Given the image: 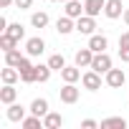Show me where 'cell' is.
Returning a JSON list of instances; mask_svg holds the SVG:
<instances>
[{
	"label": "cell",
	"instance_id": "1",
	"mask_svg": "<svg viewBox=\"0 0 129 129\" xmlns=\"http://www.w3.org/2000/svg\"><path fill=\"white\" fill-rule=\"evenodd\" d=\"M89 69H94L96 74H106L109 69H111V56L104 51V53H94V61H91V66Z\"/></svg>",
	"mask_w": 129,
	"mask_h": 129
},
{
	"label": "cell",
	"instance_id": "2",
	"mask_svg": "<svg viewBox=\"0 0 129 129\" xmlns=\"http://www.w3.org/2000/svg\"><path fill=\"white\" fill-rule=\"evenodd\" d=\"M81 84H84L86 91H99V89H101V74H96V71L91 69V71H86V74L81 76Z\"/></svg>",
	"mask_w": 129,
	"mask_h": 129
},
{
	"label": "cell",
	"instance_id": "3",
	"mask_svg": "<svg viewBox=\"0 0 129 129\" xmlns=\"http://www.w3.org/2000/svg\"><path fill=\"white\" fill-rule=\"evenodd\" d=\"M94 28H96L94 15H81V18H76V30H79L81 36H94Z\"/></svg>",
	"mask_w": 129,
	"mask_h": 129
},
{
	"label": "cell",
	"instance_id": "4",
	"mask_svg": "<svg viewBox=\"0 0 129 129\" xmlns=\"http://www.w3.org/2000/svg\"><path fill=\"white\" fill-rule=\"evenodd\" d=\"M124 81H126V74H124L121 69H109V71H106V86H111V89H121Z\"/></svg>",
	"mask_w": 129,
	"mask_h": 129
},
{
	"label": "cell",
	"instance_id": "5",
	"mask_svg": "<svg viewBox=\"0 0 129 129\" xmlns=\"http://www.w3.org/2000/svg\"><path fill=\"white\" fill-rule=\"evenodd\" d=\"M79 94H81V91H79L74 84H66V86L58 91V96H61L63 104H76V101H79Z\"/></svg>",
	"mask_w": 129,
	"mask_h": 129
},
{
	"label": "cell",
	"instance_id": "6",
	"mask_svg": "<svg viewBox=\"0 0 129 129\" xmlns=\"http://www.w3.org/2000/svg\"><path fill=\"white\" fill-rule=\"evenodd\" d=\"M91 61H94V51L86 46V48H81V51H76V56H74V63L79 69H86V66H91Z\"/></svg>",
	"mask_w": 129,
	"mask_h": 129
},
{
	"label": "cell",
	"instance_id": "7",
	"mask_svg": "<svg viewBox=\"0 0 129 129\" xmlns=\"http://www.w3.org/2000/svg\"><path fill=\"white\" fill-rule=\"evenodd\" d=\"M124 5H121V0H106V5H104V13H106V18H119V15H124Z\"/></svg>",
	"mask_w": 129,
	"mask_h": 129
},
{
	"label": "cell",
	"instance_id": "8",
	"mask_svg": "<svg viewBox=\"0 0 129 129\" xmlns=\"http://www.w3.org/2000/svg\"><path fill=\"white\" fill-rule=\"evenodd\" d=\"M43 51H46V41H43V38H28V43H25V53H28V56L36 58V56H41Z\"/></svg>",
	"mask_w": 129,
	"mask_h": 129
},
{
	"label": "cell",
	"instance_id": "9",
	"mask_svg": "<svg viewBox=\"0 0 129 129\" xmlns=\"http://www.w3.org/2000/svg\"><path fill=\"white\" fill-rule=\"evenodd\" d=\"M61 79L66 81V84H76V81L81 79V69L76 66V63H74V66H63V71H61Z\"/></svg>",
	"mask_w": 129,
	"mask_h": 129
},
{
	"label": "cell",
	"instance_id": "10",
	"mask_svg": "<svg viewBox=\"0 0 129 129\" xmlns=\"http://www.w3.org/2000/svg\"><path fill=\"white\" fill-rule=\"evenodd\" d=\"M106 46H109V41H106V36H89V48L94 51V53H104L106 51Z\"/></svg>",
	"mask_w": 129,
	"mask_h": 129
},
{
	"label": "cell",
	"instance_id": "11",
	"mask_svg": "<svg viewBox=\"0 0 129 129\" xmlns=\"http://www.w3.org/2000/svg\"><path fill=\"white\" fill-rule=\"evenodd\" d=\"M56 30H58L61 36H69L71 30H76V23H74V18H69V15L58 18V20H56Z\"/></svg>",
	"mask_w": 129,
	"mask_h": 129
},
{
	"label": "cell",
	"instance_id": "12",
	"mask_svg": "<svg viewBox=\"0 0 129 129\" xmlns=\"http://www.w3.org/2000/svg\"><path fill=\"white\" fill-rule=\"evenodd\" d=\"M104 5H106V0H86L84 3V10H86V15H99L101 10H104Z\"/></svg>",
	"mask_w": 129,
	"mask_h": 129
},
{
	"label": "cell",
	"instance_id": "13",
	"mask_svg": "<svg viewBox=\"0 0 129 129\" xmlns=\"http://www.w3.org/2000/svg\"><path fill=\"white\" fill-rule=\"evenodd\" d=\"M15 99H18V89H13V84H5L0 89V101L3 104H13Z\"/></svg>",
	"mask_w": 129,
	"mask_h": 129
},
{
	"label": "cell",
	"instance_id": "14",
	"mask_svg": "<svg viewBox=\"0 0 129 129\" xmlns=\"http://www.w3.org/2000/svg\"><path fill=\"white\" fill-rule=\"evenodd\" d=\"M0 79H3V84H15L20 79V71L15 66H5L3 71H0Z\"/></svg>",
	"mask_w": 129,
	"mask_h": 129
},
{
	"label": "cell",
	"instance_id": "15",
	"mask_svg": "<svg viewBox=\"0 0 129 129\" xmlns=\"http://www.w3.org/2000/svg\"><path fill=\"white\" fill-rule=\"evenodd\" d=\"M8 119H10V121H23V119H25V109H23L20 104H15V101L8 104Z\"/></svg>",
	"mask_w": 129,
	"mask_h": 129
},
{
	"label": "cell",
	"instance_id": "16",
	"mask_svg": "<svg viewBox=\"0 0 129 129\" xmlns=\"http://www.w3.org/2000/svg\"><path fill=\"white\" fill-rule=\"evenodd\" d=\"M61 124H63V116L56 114V111H48V114L43 116V126H46V129H58Z\"/></svg>",
	"mask_w": 129,
	"mask_h": 129
},
{
	"label": "cell",
	"instance_id": "17",
	"mask_svg": "<svg viewBox=\"0 0 129 129\" xmlns=\"http://www.w3.org/2000/svg\"><path fill=\"white\" fill-rule=\"evenodd\" d=\"M99 126H101V129H126V119H121V116H109V119H104Z\"/></svg>",
	"mask_w": 129,
	"mask_h": 129
},
{
	"label": "cell",
	"instance_id": "18",
	"mask_svg": "<svg viewBox=\"0 0 129 129\" xmlns=\"http://www.w3.org/2000/svg\"><path fill=\"white\" fill-rule=\"evenodd\" d=\"M30 114H36V116H46L48 114V101L46 99H33V104H30Z\"/></svg>",
	"mask_w": 129,
	"mask_h": 129
},
{
	"label": "cell",
	"instance_id": "19",
	"mask_svg": "<svg viewBox=\"0 0 129 129\" xmlns=\"http://www.w3.org/2000/svg\"><path fill=\"white\" fill-rule=\"evenodd\" d=\"M81 13H86V10H84V5L79 0H69L66 3V15L69 18H81Z\"/></svg>",
	"mask_w": 129,
	"mask_h": 129
},
{
	"label": "cell",
	"instance_id": "20",
	"mask_svg": "<svg viewBox=\"0 0 129 129\" xmlns=\"http://www.w3.org/2000/svg\"><path fill=\"white\" fill-rule=\"evenodd\" d=\"M23 58H25V56H20V51H18V48L5 51V66H15V69H18V63H20Z\"/></svg>",
	"mask_w": 129,
	"mask_h": 129
},
{
	"label": "cell",
	"instance_id": "21",
	"mask_svg": "<svg viewBox=\"0 0 129 129\" xmlns=\"http://www.w3.org/2000/svg\"><path fill=\"white\" fill-rule=\"evenodd\" d=\"M30 25L33 28H46L48 25V13H43V10L41 13H33L30 15Z\"/></svg>",
	"mask_w": 129,
	"mask_h": 129
},
{
	"label": "cell",
	"instance_id": "22",
	"mask_svg": "<svg viewBox=\"0 0 129 129\" xmlns=\"http://www.w3.org/2000/svg\"><path fill=\"white\" fill-rule=\"evenodd\" d=\"M0 48H3V53H5V51H13V48H18V41H15L13 36L3 33V36H0Z\"/></svg>",
	"mask_w": 129,
	"mask_h": 129
},
{
	"label": "cell",
	"instance_id": "23",
	"mask_svg": "<svg viewBox=\"0 0 129 129\" xmlns=\"http://www.w3.org/2000/svg\"><path fill=\"white\" fill-rule=\"evenodd\" d=\"M5 33H8V36H13L15 41H20V38L25 36V30H23V25H20V23H8Z\"/></svg>",
	"mask_w": 129,
	"mask_h": 129
},
{
	"label": "cell",
	"instance_id": "24",
	"mask_svg": "<svg viewBox=\"0 0 129 129\" xmlns=\"http://www.w3.org/2000/svg\"><path fill=\"white\" fill-rule=\"evenodd\" d=\"M20 81H23V84H36V81H38V71H36V66L20 71Z\"/></svg>",
	"mask_w": 129,
	"mask_h": 129
},
{
	"label": "cell",
	"instance_id": "25",
	"mask_svg": "<svg viewBox=\"0 0 129 129\" xmlns=\"http://www.w3.org/2000/svg\"><path fill=\"white\" fill-rule=\"evenodd\" d=\"M20 124H23V129H41V126H43L41 116H36V114H33V116H25Z\"/></svg>",
	"mask_w": 129,
	"mask_h": 129
},
{
	"label": "cell",
	"instance_id": "26",
	"mask_svg": "<svg viewBox=\"0 0 129 129\" xmlns=\"http://www.w3.org/2000/svg\"><path fill=\"white\" fill-rule=\"evenodd\" d=\"M48 66H51L53 71H63V66H66V61H63V56H61V53H53V56L48 58Z\"/></svg>",
	"mask_w": 129,
	"mask_h": 129
},
{
	"label": "cell",
	"instance_id": "27",
	"mask_svg": "<svg viewBox=\"0 0 129 129\" xmlns=\"http://www.w3.org/2000/svg\"><path fill=\"white\" fill-rule=\"evenodd\" d=\"M36 71H38V81H41V84H46V81L51 79V71H53V69L48 66V63H46V66H43V63H38Z\"/></svg>",
	"mask_w": 129,
	"mask_h": 129
},
{
	"label": "cell",
	"instance_id": "28",
	"mask_svg": "<svg viewBox=\"0 0 129 129\" xmlns=\"http://www.w3.org/2000/svg\"><path fill=\"white\" fill-rule=\"evenodd\" d=\"M119 48H129V30L119 36Z\"/></svg>",
	"mask_w": 129,
	"mask_h": 129
},
{
	"label": "cell",
	"instance_id": "29",
	"mask_svg": "<svg viewBox=\"0 0 129 129\" xmlns=\"http://www.w3.org/2000/svg\"><path fill=\"white\" fill-rule=\"evenodd\" d=\"M81 126H84V129H96V126H99V121H94V119H84V121H81Z\"/></svg>",
	"mask_w": 129,
	"mask_h": 129
},
{
	"label": "cell",
	"instance_id": "30",
	"mask_svg": "<svg viewBox=\"0 0 129 129\" xmlns=\"http://www.w3.org/2000/svg\"><path fill=\"white\" fill-rule=\"evenodd\" d=\"M30 5H33V0H15V8H20V10H25Z\"/></svg>",
	"mask_w": 129,
	"mask_h": 129
},
{
	"label": "cell",
	"instance_id": "31",
	"mask_svg": "<svg viewBox=\"0 0 129 129\" xmlns=\"http://www.w3.org/2000/svg\"><path fill=\"white\" fill-rule=\"evenodd\" d=\"M119 58L124 63H129V48H119Z\"/></svg>",
	"mask_w": 129,
	"mask_h": 129
},
{
	"label": "cell",
	"instance_id": "32",
	"mask_svg": "<svg viewBox=\"0 0 129 129\" xmlns=\"http://www.w3.org/2000/svg\"><path fill=\"white\" fill-rule=\"evenodd\" d=\"M13 3H15V0H0V8H10Z\"/></svg>",
	"mask_w": 129,
	"mask_h": 129
},
{
	"label": "cell",
	"instance_id": "33",
	"mask_svg": "<svg viewBox=\"0 0 129 129\" xmlns=\"http://www.w3.org/2000/svg\"><path fill=\"white\" fill-rule=\"evenodd\" d=\"M121 18H124V23H126V25H129V8H126V10H124V15H121Z\"/></svg>",
	"mask_w": 129,
	"mask_h": 129
},
{
	"label": "cell",
	"instance_id": "34",
	"mask_svg": "<svg viewBox=\"0 0 129 129\" xmlns=\"http://www.w3.org/2000/svg\"><path fill=\"white\" fill-rule=\"evenodd\" d=\"M51 3H69V0H51Z\"/></svg>",
	"mask_w": 129,
	"mask_h": 129
}]
</instances>
